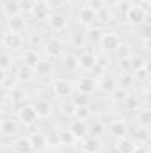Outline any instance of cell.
<instances>
[{"mask_svg":"<svg viewBox=\"0 0 151 153\" xmlns=\"http://www.w3.org/2000/svg\"><path fill=\"white\" fill-rule=\"evenodd\" d=\"M5 13L7 16H14V14H20V2L18 0H7L5 2Z\"/></svg>","mask_w":151,"mask_h":153,"instance_id":"29","label":"cell"},{"mask_svg":"<svg viewBox=\"0 0 151 153\" xmlns=\"http://www.w3.org/2000/svg\"><path fill=\"white\" fill-rule=\"evenodd\" d=\"M109 132H110V135H112L114 139L119 141V139L126 137V134H128V126H126L124 121H112L110 126H109Z\"/></svg>","mask_w":151,"mask_h":153,"instance_id":"14","label":"cell"},{"mask_svg":"<svg viewBox=\"0 0 151 153\" xmlns=\"http://www.w3.org/2000/svg\"><path fill=\"white\" fill-rule=\"evenodd\" d=\"M64 68H66V70H75V68H78L76 57H66V59H64Z\"/></svg>","mask_w":151,"mask_h":153,"instance_id":"45","label":"cell"},{"mask_svg":"<svg viewBox=\"0 0 151 153\" xmlns=\"http://www.w3.org/2000/svg\"><path fill=\"white\" fill-rule=\"evenodd\" d=\"M20 2V11H25V13H30L36 0H18Z\"/></svg>","mask_w":151,"mask_h":153,"instance_id":"41","label":"cell"},{"mask_svg":"<svg viewBox=\"0 0 151 153\" xmlns=\"http://www.w3.org/2000/svg\"><path fill=\"white\" fill-rule=\"evenodd\" d=\"M84 153H87V152H84Z\"/></svg>","mask_w":151,"mask_h":153,"instance_id":"57","label":"cell"},{"mask_svg":"<svg viewBox=\"0 0 151 153\" xmlns=\"http://www.w3.org/2000/svg\"><path fill=\"white\" fill-rule=\"evenodd\" d=\"M100 45L105 52H110V50H115L119 45H121V39L115 32H105L101 39H100Z\"/></svg>","mask_w":151,"mask_h":153,"instance_id":"9","label":"cell"},{"mask_svg":"<svg viewBox=\"0 0 151 153\" xmlns=\"http://www.w3.org/2000/svg\"><path fill=\"white\" fill-rule=\"evenodd\" d=\"M76 61H78V68H82L85 71H91V70H94L96 55L93 52H82L80 57H76Z\"/></svg>","mask_w":151,"mask_h":153,"instance_id":"10","label":"cell"},{"mask_svg":"<svg viewBox=\"0 0 151 153\" xmlns=\"http://www.w3.org/2000/svg\"><path fill=\"white\" fill-rule=\"evenodd\" d=\"M68 130L71 132V135L75 137L76 141H82V139L87 137V134H89V126H87V123L82 121V119H73V121L70 123V128H68Z\"/></svg>","mask_w":151,"mask_h":153,"instance_id":"2","label":"cell"},{"mask_svg":"<svg viewBox=\"0 0 151 153\" xmlns=\"http://www.w3.org/2000/svg\"><path fill=\"white\" fill-rule=\"evenodd\" d=\"M103 34H105V32H103L100 27L91 25V27L87 29V32H85V39H87V41H91V43H100V39H101Z\"/></svg>","mask_w":151,"mask_h":153,"instance_id":"25","label":"cell"},{"mask_svg":"<svg viewBox=\"0 0 151 153\" xmlns=\"http://www.w3.org/2000/svg\"><path fill=\"white\" fill-rule=\"evenodd\" d=\"M85 7L93 9L94 13H100L101 9H105V7H107V4H105V0H87Z\"/></svg>","mask_w":151,"mask_h":153,"instance_id":"33","label":"cell"},{"mask_svg":"<svg viewBox=\"0 0 151 153\" xmlns=\"http://www.w3.org/2000/svg\"><path fill=\"white\" fill-rule=\"evenodd\" d=\"M128 96H130V93H128L126 87H123V89H117V87H115V89L112 91V100L115 102V103H123Z\"/></svg>","mask_w":151,"mask_h":153,"instance_id":"28","label":"cell"},{"mask_svg":"<svg viewBox=\"0 0 151 153\" xmlns=\"http://www.w3.org/2000/svg\"><path fill=\"white\" fill-rule=\"evenodd\" d=\"M82 148L87 153H98L101 150V141L98 137H84L82 139Z\"/></svg>","mask_w":151,"mask_h":153,"instance_id":"17","label":"cell"},{"mask_svg":"<svg viewBox=\"0 0 151 153\" xmlns=\"http://www.w3.org/2000/svg\"><path fill=\"white\" fill-rule=\"evenodd\" d=\"M150 46H151V43H150V39H144V50H151Z\"/></svg>","mask_w":151,"mask_h":153,"instance_id":"53","label":"cell"},{"mask_svg":"<svg viewBox=\"0 0 151 153\" xmlns=\"http://www.w3.org/2000/svg\"><path fill=\"white\" fill-rule=\"evenodd\" d=\"M135 141L137 143H142V144H148V141H150L151 134H150V126H142V125H137V128H135Z\"/></svg>","mask_w":151,"mask_h":153,"instance_id":"24","label":"cell"},{"mask_svg":"<svg viewBox=\"0 0 151 153\" xmlns=\"http://www.w3.org/2000/svg\"><path fill=\"white\" fill-rule=\"evenodd\" d=\"M130 68L137 71V70L148 68V62H146V59H144V57H135V55H132V57H130Z\"/></svg>","mask_w":151,"mask_h":153,"instance_id":"31","label":"cell"},{"mask_svg":"<svg viewBox=\"0 0 151 153\" xmlns=\"http://www.w3.org/2000/svg\"><path fill=\"white\" fill-rule=\"evenodd\" d=\"M66 2H68V4H71V5H75V4H78V2H80V0H66Z\"/></svg>","mask_w":151,"mask_h":153,"instance_id":"54","label":"cell"},{"mask_svg":"<svg viewBox=\"0 0 151 153\" xmlns=\"http://www.w3.org/2000/svg\"><path fill=\"white\" fill-rule=\"evenodd\" d=\"M135 148H137L135 141L128 137H123L117 141V153H135Z\"/></svg>","mask_w":151,"mask_h":153,"instance_id":"23","label":"cell"},{"mask_svg":"<svg viewBox=\"0 0 151 153\" xmlns=\"http://www.w3.org/2000/svg\"><path fill=\"white\" fill-rule=\"evenodd\" d=\"M5 76H7V71H5V70H2V68H0V84H2V82H4V80H5Z\"/></svg>","mask_w":151,"mask_h":153,"instance_id":"51","label":"cell"},{"mask_svg":"<svg viewBox=\"0 0 151 153\" xmlns=\"http://www.w3.org/2000/svg\"><path fill=\"white\" fill-rule=\"evenodd\" d=\"M44 50H46V53H48L50 57H53V59H61V57H64V53H66V45L62 43V39L52 38L50 41H46Z\"/></svg>","mask_w":151,"mask_h":153,"instance_id":"1","label":"cell"},{"mask_svg":"<svg viewBox=\"0 0 151 153\" xmlns=\"http://www.w3.org/2000/svg\"><path fill=\"white\" fill-rule=\"evenodd\" d=\"M0 20H2V14H0Z\"/></svg>","mask_w":151,"mask_h":153,"instance_id":"55","label":"cell"},{"mask_svg":"<svg viewBox=\"0 0 151 153\" xmlns=\"http://www.w3.org/2000/svg\"><path fill=\"white\" fill-rule=\"evenodd\" d=\"M78 22L82 23V25H85V27H91V25H94V22H96V13L93 11V9H89V7H82L80 11H78Z\"/></svg>","mask_w":151,"mask_h":153,"instance_id":"13","label":"cell"},{"mask_svg":"<svg viewBox=\"0 0 151 153\" xmlns=\"http://www.w3.org/2000/svg\"><path fill=\"white\" fill-rule=\"evenodd\" d=\"M11 62H13V59H11L9 55H0V68H2V70L7 71V70L11 68Z\"/></svg>","mask_w":151,"mask_h":153,"instance_id":"46","label":"cell"},{"mask_svg":"<svg viewBox=\"0 0 151 153\" xmlns=\"http://www.w3.org/2000/svg\"><path fill=\"white\" fill-rule=\"evenodd\" d=\"M126 18L132 25H142L148 23V13H144L139 5H132V9L126 13Z\"/></svg>","mask_w":151,"mask_h":153,"instance_id":"5","label":"cell"},{"mask_svg":"<svg viewBox=\"0 0 151 153\" xmlns=\"http://www.w3.org/2000/svg\"><path fill=\"white\" fill-rule=\"evenodd\" d=\"M59 141H61V146H62V144L71 146V144H75V143H76V139L71 135V132H70V130L61 132V134H59Z\"/></svg>","mask_w":151,"mask_h":153,"instance_id":"32","label":"cell"},{"mask_svg":"<svg viewBox=\"0 0 151 153\" xmlns=\"http://www.w3.org/2000/svg\"><path fill=\"white\" fill-rule=\"evenodd\" d=\"M0 45H2V41H0Z\"/></svg>","mask_w":151,"mask_h":153,"instance_id":"56","label":"cell"},{"mask_svg":"<svg viewBox=\"0 0 151 153\" xmlns=\"http://www.w3.org/2000/svg\"><path fill=\"white\" fill-rule=\"evenodd\" d=\"M50 27H52V30H55V32H62L64 29H66V25H68V18H66V14H62V13H53V14H50Z\"/></svg>","mask_w":151,"mask_h":153,"instance_id":"11","label":"cell"},{"mask_svg":"<svg viewBox=\"0 0 151 153\" xmlns=\"http://www.w3.org/2000/svg\"><path fill=\"white\" fill-rule=\"evenodd\" d=\"M73 117H75V119H82V121L89 119V117H91V109H89V105H76L75 112H73Z\"/></svg>","mask_w":151,"mask_h":153,"instance_id":"26","label":"cell"},{"mask_svg":"<svg viewBox=\"0 0 151 153\" xmlns=\"http://www.w3.org/2000/svg\"><path fill=\"white\" fill-rule=\"evenodd\" d=\"M137 78H139V80H146V78H148V68L137 70Z\"/></svg>","mask_w":151,"mask_h":153,"instance_id":"48","label":"cell"},{"mask_svg":"<svg viewBox=\"0 0 151 153\" xmlns=\"http://www.w3.org/2000/svg\"><path fill=\"white\" fill-rule=\"evenodd\" d=\"M109 59H107V55H101V57H96V64H94V70L96 71H100V73H103L107 68H109V62H107Z\"/></svg>","mask_w":151,"mask_h":153,"instance_id":"34","label":"cell"},{"mask_svg":"<svg viewBox=\"0 0 151 153\" xmlns=\"http://www.w3.org/2000/svg\"><path fill=\"white\" fill-rule=\"evenodd\" d=\"M18 119H20L21 125L30 126V125H34V123L38 121L39 117H38V114H36V111H34L32 105H25V107H21V109L18 111Z\"/></svg>","mask_w":151,"mask_h":153,"instance_id":"4","label":"cell"},{"mask_svg":"<svg viewBox=\"0 0 151 153\" xmlns=\"http://www.w3.org/2000/svg\"><path fill=\"white\" fill-rule=\"evenodd\" d=\"M121 105H123L126 111H137V109H139V102H137V98H135V96H128Z\"/></svg>","mask_w":151,"mask_h":153,"instance_id":"35","label":"cell"},{"mask_svg":"<svg viewBox=\"0 0 151 153\" xmlns=\"http://www.w3.org/2000/svg\"><path fill=\"white\" fill-rule=\"evenodd\" d=\"M32 107H34L38 117H43V119H46V117H50V116L53 114V105H52V102L46 100V98H39Z\"/></svg>","mask_w":151,"mask_h":153,"instance_id":"8","label":"cell"},{"mask_svg":"<svg viewBox=\"0 0 151 153\" xmlns=\"http://www.w3.org/2000/svg\"><path fill=\"white\" fill-rule=\"evenodd\" d=\"M29 141H30V146H32V150H44L46 148V134H43V132H34V134H30L29 135Z\"/></svg>","mask_w":151,"mask_h":153,"instance_id":"16","label":"cell"},{"mask_svg":"<svg viewBox=\"0 0 151 153\" xmlns=\"http://www.w3.org/2000/svg\"><path fill=\"white\" fill-rule=\"evenodd\" d=\"M115 50L119 52V57H121V59H130V57H132V50H130L128 45H119Z\"/></svg>","mask_w":151,"mask_h":153,"instance_id":"39","label":"cell"},{"mask_svg":"<svg viewBox=\"0 0 151 153\" xmlns=\"http://www.w3.org/2000/svg\"><path fill=\"white\" fill-rule=\"evenodd\" d=\"M13 150H14V153H30L32 146H30L29 137H18L13 144Z\"/></svg>","mask_w":151,"mask_h":153,"instance_id":"22","label":"cell"},{"mask_svg":"<svg viewBox=\"0 0 151 153\" xmlns=\"http://www.w3.org/2000/svg\"><path fill=\"white\" fill-rule=\"evenodd\" d=\"M34 76H36L34 68H29V66H25V64H21V66L18 68V73H16L18 82H32Z\"/></svg>","mask_w":151,"mask_h":153,"instance_id":"20","label":"cell"},{"mask_svg":"<svg viewBox=\"0 0 151 153\" xmlns=\"http://www.w3.org/2000/svg\"><path fill=\"white\" fill-rule=\"evenodd\" d=\"M75 103L73 102H64L62 105H61V111H62V114L66 116H73V112H75Z\"/></svg>","mask_w":151,"mask_h":153,"instance_id":"40","label":"cell"},{"mask_svg":"<svg viewBox=\"0 0 151 153\" xmlns=\"http://www.w3.org/2000/svg\"><path fill=\"white\" fill-rule=\"evenodd\" d=\"M23 29H25V20L21 14H14V16L7 18V32L20 34V32H23Z\"/></svg>","mask_w":151,"mask_h":153,"instance_id":"12","label":"cell"},{"mask_svg":"<svg viewBox=\"0 0 151 153\" xmlns=\"http://www.w3.org/2000/svg\"><path fill=\"white\" fill-rule=\"evenodd\" d=\"M29 43H30V48H32V50H36V48H39V46L43 45V36L38 34V32H34V34H30Z\"/></svg>","mask_w":151,"mask_h":153,"instance_id":"36","label":"cell"},{"mask_svg":"<svg viewBox=\"0 0 151 153\" xmlns=\"http://www.w3.org/2000/svg\"><path fill=\"white\" fill-rule=\"evenodd\" d=\"M123 76H124V78H121V84L124 82V85H130V84H132V78H130L128 75H123Z\"/></svg>","mask_w":151,"mask_h":153,"instance_id":"50","label":"cell"},{"mask_svg":"<svg viewBox=\"0 0 151 153\" xmlns=\"http://www.w3.org/2000/svg\"><path fill=\"white\" fill-rule=\"evenodd\" d=\"M89 102H91V94H84V93H78L73 100L75 105H89Z\"/></svg>","mask_w":151,"mask_h":153,"instance_id":"37","label":"cell"},{"mask_svg":"<svg viewBox=\"0 0 151 153\" xmlns=\"http://www.w3.org/2000/svg\"><path fill=\"white\" fill-rule=\"evenodd\" d=\"M34 71H38V76H48L50 73H52V64L50 62H44V61H39L38 66L34 68Z\"/></svg>","mask_w":151,"mask_h":153,"instance_id":"27","label":"cell"},{"mask_svg":"<svg viewBox=\"0 0 151 153\" xmlns=\"http://www.w3.org/2000/svg\"><path fill=\"white\" fill-rule=\"evenodd\" d=\"M0 41H2V45H4L5 48H9V50H20V48L23 46V38H21V34H16V32H5L4 38L0 39Z\"/></svg>","mask_w":151,"mask_h":153,"instance_id":"6","label":"cell"},{"mask_svg":"<svg viewBox=\"0 0 151 153\" xmlns=\"http://www.w3.org/2000/svg\"><path fill=\"white\" fill-rule=\"evenodd\" d=\"M98 87H100V91H103V93H112L114 89L117 87V80H115L112 75H107V73H105V75L101 76Z\"/></svg>","mask_w":151,"mask_h":153,"instance_id":"21","label":"cell"},{"mask_svg":"<svg viewBox=\"0 0 151 153\" xmlns=\"http://www.w3.org/2000/svg\"><path fill=\"white\" fill-rule=\"evenodd\" d=\"M137 119H139V125H142V126H150L151 112L148 111V109H137Z\"/></svg>","mask_w":151,"mask_h":153,"instance_id":"30","label":"cell"},{"mask_svg":"<svg viewBox=\"0 0 151 153\" xmlns=\"http://www.w3.org/2000/svg\"><path fill=\"white\" fill-rule=\"evenodd\" d=\"M91 132H93V134H91V137H100V135L103 134V125H101L100 121H96V123L91 126Z\"/></svg>","mask_w":151,"mask_h":153,"instance_id":"44","label":"cell"},{"mask_svg":"<svg viewBox=\"0 0 151 153\" xmlns=\"http://www.w3.org/2000/svg\"><path fill=\"white\" fill-rule=\"evenodd\" d=\"M53 93H55L57 98L71 96V93H73V85H71V82L66 80V78H57V80L53 82Z\"/></svg>","mask_w":151,"mask_h":153,"instance_id":"3","label":"cell"},{"mask_svg":"<svg viewBox=\"0 0 151 153\" xmlns=\"http://www.w3.org/2000/svg\"><path fill=\"white\" fill-rule=\"evenodd\" d=\"M21 61H23L21 64H25V66H29V68H36L41 59H39L38 50L27 48V50H23V53H21Z\"/></svg>","mask_w":151,"mask_h":153,"instance_id":"15","label":"cell"},{"mask_svg":"<svg viewBox=\"0 0 151 153\" xmlns=\"http://www.w3.org/2000/svg\"><path fill=\"white\" fill-rule=\"evenodd\" d=\"M137 5H139L144 13H148V9H150V0H142V2H141V4H137Z\"/></svg>","mask_w":151,"mask_h":153,"instance_id":"49","label":"cell"},{"mask_svg":"<svg viewBox=\"0 0 151 153\" xmlns=\"http://www.w3.org/2000/svg\"><path fill=\"white\" fill-rule=\"evenodd\" d=\"M85 32H75V36H73V45L75 46H84L85 45Z\"/></svg>","mask_w":151,"mask_h":153,"instance_id":"43","label":"cell"},{"mask_svg":"<svg viewBox=\"0 0 151 153\" xmlns=\"http://www.w3.org/2000/svg\"><path fill=\"white\" fill-rule=\"evenodd\" d=\"M0 132L7 137H13L18 134V123L14 119H2L0 123Z\"/></svg>","mask_w":151,"mask_h":153,"instance_id":"18","label":"cell"},{"mask_svg":"<svg viewBox=\"0 0 151 153\" xmlns=\"http://www.w3.org/2000/svg\"><path fill=\"white\" fill-rule=\"evenodd\" d=\"M16 82H18V78H9V75H7V76H5V80H4L0 85H4V87H9V89L13 91V89L16 87Z\"/></svg>","mask_w":151,"mask_h":153,"instance_id":"47","label":"cell"},{"mask_svg":"<svg viewBox=\"0 0 151 153\" xmlns=\"http://www.w3.org/2000/svg\"><path fill=\"white\" fill-rule=\"evenodd\" d=\"M46 146H52V148H57V146H61V141H59V134L52 132L50 135H46Z\"/></svg>","mask_w":151,"mask_h":153,"instance_id":"38","label":"cell"},{"mask_svg":"<svg viewBox=\"0 0 151 153\" xmlns=\"http://www.w3.org/2000/svg\"><path fill=\"white\" fill-rule=\"evenodd\" d=\"M30 13L36 16V20L44 22V20H48V18H50L52 9H50L48 2H44V0H36V4H34V7H32V11H30Z\"/></svg>","mask_w":151,"mask_h":153,"instance_id":"7","label":"cell"},{"mask_svg":"<svg viewBox=\"0 0 151 153\" xmlns=\"http://www.w3.org/2000/svg\"><path fill=\"white\" fill-rule=\"evenodd\" d=\"M132 5H133L132 2H128V0H121V2L117 4V9H119V13H121V14H124V16H126V13L132 9Z\"/></svg>","mask_w":151,"mask_h":153,"instance_id":"42","label":"cell"},{"mask_svg":"<svg viewBox=\"0 0 151 153\" xmlns=\"http://www.w3.org/2000/svg\"><path fill=\"white\" fill-rule=\"evenodd\" d=\"M119 2H121V0H105V4H107V5H117Z\"/></svg>","mask_w":151,"mask_h":153,"instance_id":"52","label":"cell"},{"mask_svg":"<svg viewBox=\"0 0 151 153\" xmlns=\"http://www.w3.org/2000/svg\"><path fill=\"white\" fill-rule=\"evenodd\" d=\"M96 89V82L91 78V76H84L78 80V93H84V94H93Z\"/></svg>","mask_w":151,"mask_h":153,"instance_id":"19","label":"cell"}]
</instances>
